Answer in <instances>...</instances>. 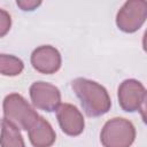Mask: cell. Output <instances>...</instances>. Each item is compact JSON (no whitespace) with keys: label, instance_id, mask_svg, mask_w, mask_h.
<instances>
[{"label":"cell","instance_id":"cell-1","mask_svg":"<svg viewBox=\"0 0 147 147\" xmlns=\"http://www.w3.org/2000/svg\"><path fill=\"white\" fill-rule=\"evenodd\" d=\"M71 87L87 116L99 117L109 111L111 107L110 96L108 91L99 83L78 77L71 82Z\"/></svg>","mask_w":147,"mask_h":147},{"label":"cell","instance_id":"cell-2","mask_svg":"<svg viewBox=\"0 0 147 147\" xmlns=\"http://www.w3.org/2000/svg\"><path fill=\"white\" fill-rule=\"evenodd\" d=\"M134 139V125L123 117H114L107 121L100 133V141L103 147H131Z\"/></svg>","mask_w":147,"mask_h":147},{"label":"cell","instance_id":"cell-3","mask_svg":"<svg viewBox=\"0 0 147 147\" xmlns=\"http://www.w3.org/2000/svg\"><path fill=\"white\" fill-rule=\"evenodd\" d=\"M3 115L7 121L11 122L18 129L29 130L34 121L39 117L30 103L18 93H10L3 100Z\"/></svg>","mask_w":147,"mask_h":147},{"label":"cell","instance_id":"cell-4","mask_svg":"<svg viewBox=\"0 0 147 147\" xmlns=\"http://www.w3.org/2000/svg\"><path fill=\"white\" fill-rule=\"evenodd\" d=\"M147 18V2L144 0L126 1L116 15L117 28L126 33L138 31Z\"/></svg>","mask_w":147,"mask_h":147},{"label":"cell","instance_id":"cell-5","mask_svg":"<svg viewBox=\"0 0 147 147\" xmlns=\"http://www.w3.org/2000/svg\"><path fill=\"white\" fill-rule=\"evenodd\" d=\"M146 101V88L137 79H125L118 87V102L127 113L144 110Z\"/></svg>","mask_w":147,"mask_h":147},{"label":"cell","instance_id":"cell-6","mask_svg":"<svg viewBox=\"0 0 147 147\" xmlns=\"http://www.w3.org/2000/svg\"><path fill=\"white\" fill-rule=\"evenodd\" d=\"M30 98L32 105L44 111H55L61 105L60 90L47 82H34L30 86Z\"/></svg>","mask_w":147,"mask_h":147},{"label":"cell","instance_id":"cell-7","mask_svg":"<svg viewBox=\"0 0 147 147\" xmlns=\"http://www.w3.org/2000/svg\"><path fill=\"white\" fill-rule=\"evenodd\" d=\"M61 63L60 52L51 45L39 46L31 54V64L40 74H55L61 68Z\"/></svg>","mask_w":147,"mask_h":147},{"label":"cell","instance_id":"cell-8","mask_svg":"<svg viewBox=\"0 0 147 147\" xmlns=\"http://www.w3.org/2000/svg\"><path fill=\"white\" fill-rule=\"evenodd\" d=\"M56 118L61 130L70 136H79L85 127L83 114L71 103H61L56 109Z\"/></svg>","mask_w":147,"mask_h":147},{"label":"cell","instance_id":"cell-9","mask_svg":"<svg viewBox=\"0 0 147 147\" xmlns=\"http://www.w3.org/2000/svg\"><path fill=\"white\" fill-rule=\"evenodd\" d=\"M30 142L33 147H51L56 139V134L49 122L39 116L28 130Z\"/></svg>","mask_w":147,"mask_h":147},{"label":"cell","instance_id":"cell-10","mask_svg":"<svg viewBox=\"0 0 147 147\" xmlns=\"http://www.w3.org/2000/svg\"><path fill=\"white\" fill-rule=\"evenodd\" d=\"M0 147H25L20 129L11 122L2 118L0 122Z\"/></svg>","mask_w":147,"mask_h":147},{"label":"cell","instance_id":"cell-11","mask_svg":"<svg viewBox=\"0 0 147 147\" xmlns=\"http://www.w3.org/2000/svg\"><path fill=\"white\" fill-rule=\"evenodd\" d=\"M24 69V63L21 59L9 55L0 54V74L3 76H17Z\"/></svg>","mask_w":147,"mask_h":147},{"label":"cell","instance_id":"cell-12","mask_svg":"<svg viewBox=\"0 0 147 147\" xmlns=\"http://www.w3.org/2000/svg\"><path fill=\"white\" fill-rule=\"evenodd\" d=\"M11 26V17L8 11L0 8V38L6 36Z\"/></svg>","mask_w":147,"mask_h":147},{"label":"cell","instance_id":"cell-13","mask_svg":"<svg viewBox=\"0 0 147 147\" xmlns=\"http://www.w3.org/2000/svg\"><path fill=\"white\" fill-rule=\"evenodd\" d=\"M16 5L22 10H34L37 7H39L41 5V1H36V0H17Z\"/></svg>","mask_w":147,"mask_h":147}]
</instances>
